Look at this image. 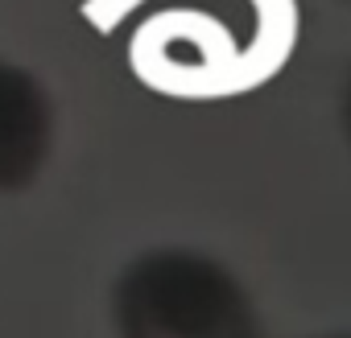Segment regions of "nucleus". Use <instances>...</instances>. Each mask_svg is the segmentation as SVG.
Returning a JSON list of instances; mask_svg holds the SVG:
<instances>
[{"label": "nucleus", "instance_id": "obj_3", "mask_svg": "<svg viewBox=\"0 0 351 338\" xmlns=\"http://www.w3.org/2000/svg\"><path fill=\"white\" fill-rule=\"evenodd\" d=\"M339 128H343V140L351 148V75H347V83L339 91Z\"/></svg>", "mask_w": 351, "mask_h": 338}, {"label": "nucleus", "instance_id": "obj_2", "mask_svg": "<svg viewBox=\"0 0 351 338\" xmlns=\"http://www.w3.org/2000/svg\"><path fill=\"white\" fill-rule=\"evenodd\" d=\"M58 112L46 79L21 58L0 54V194H25L46 174Z\"/></svg>", "mask_w": 351, "mask_h": 338}, {"label": "nucleus", "instance_id": "obj_4", "mask_svg": "<svg viewBox=\"0 0 351 338\" xmlns=\"http://www.w3.org/2000/svg\"><path fill=\"white\" fill-rule=\"evenodd\" d=\"M314 338H351V330H330V334H314Z\"/></svg>", "mask_w": 351, "mask_h": 338}, {"label": "nucleus", "instance_id": "obj_1", "mask_svg": "<svg viewBox=\"0 0 351 338\" xmlns=\"http://www.w3.org/2000/svg\"><path fill=\"white\" fill-rule=\"evenodd\" d=\"M108 313L116 338H269L236 268L191 244H153L128 256Z\"/></svg>", "mask_w": 351, "mask_h": 338}]
</instances>
